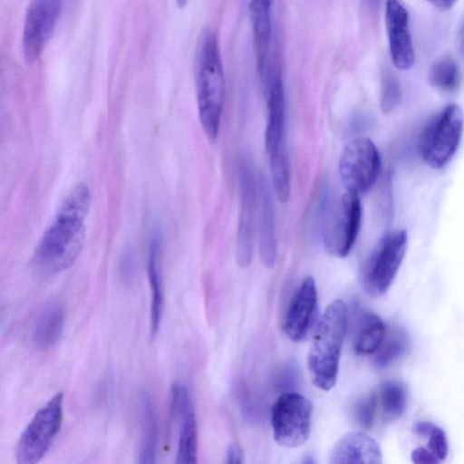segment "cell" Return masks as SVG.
<instances>
[{
    "mask_svg": "<svg viewBox=\"0 0 464 464\" xmlns=\"http://www.w3.org/2000/svg\"><path fill=\"white\" fill-rule=\"evenodd\" d=\"M90 205L91 193L85 184L76 185L68 193L32 256L35 272L53 276L75 262L83 246L84 220Z\"/></svg>",
    "mask_w": 464,
    "mask_h": 464,
    "instance_id": "1",
    "label": "cell"
},
{
    "mask_svg": "<svg viewBox=\"0 0 464 464\" xmlns=\"http://www.w3.org/2000/svg\"><path fill=\"white\" fill-rule=\"evenodd\" d=\"M196 90L198 117L206 135L218 137L226 93V81L217 34L201 33L195 55Z\"/></svg>",
    "mask_w": 464,
    "mask_h": 464,
    "instance_id": "2",
    "label": "cell"
},
{
    "mask_svg": "<svg viewBox=\"0 0 464 464\" xmlns=\"http://www.w3.org/2000/svg\"><path fill=\"white\" fill-rule=\"evenodd\" d=\"M347 323V305L336 299L328 304L316 325L307 368L313 384L319 390L330 391L336 383Z\"/></svg>",
    "mask_w": 464,
    "mask_h": 464,
    "instance_id": "3",
    "label": "cell"
},
{
    "mask_svg": "<svg viewBox=\"0 0 464 464\" xmlns=\"http://www.w3.org/2000/svg\"><path fill=\"white\" fill-rule=\"evenodd\" d=\"M464 117L457 104L447 105L430 119L419 137L422 160L433 169H442L452 159L461 140Z\"/></svg>",
    "mask_w": 464,
    "mask_h": 464,
    "instance_id": "4",
    "label": "cell"
},
{
    "mask_svg": "<svg viewBox=\"0 0 464 464\" xmlns=\"http://www.w3.org/2000/svg\"><path fill=\"white\" fill-rule=\"evenodd\" d=\"M407 244L405 230L392 232L378 243L361 271V284L368 295L378 297L388 291L403 261Z\"/></svg>",
    "mask_w": 464,
    "mask_h": 464,
    "instance_id": "5",
    "label": "cell"
},
{
    "mask_svg": "<svg viewBox=\"0 0 464 464\" xmlns=\"http://www.w3.org/2000/svg\"><path fill=\"white\" fill-rule=\"evenodd\" d=\"M313 405L304 395L286 392L278 396L271 411L274 440L285 448L303 445L309 438Z\"/></svg>",
    "mask_w": 464,
    "mask_h": 464,
    "instance_id": "6",
    "label": "cell"
},
{
    "mask_svg": "<svg viewBox=\"0 0 464 464\" xmlns=\"http://www.w3.org/2000/svg\"><path fill=\"white\" fill-rule=\"evenodd\" d=\"M63 420V393L50 399L33 417L22 432L16 446L20 464L38 462L48 451Z\"/></svg>",
    "mask_w": 464,
    "mask_h": 464,
    "instance_id": "7",
    "label": "cell"
},
{
    "mask_svg": "<svg viewBox=\"0 0 464 464\" xmlns=\"http://www.w3.org/2000/svg\"><path fill=\"white\" fill-rule=\"evenodd\" d=\"M362 219V205L358 194H342L329 210L324 229V244L335 257H345L358 236Z\"/></svg>",
    "mask_w": 464,
    "mask_h": 464,
    "instance_id": "8",
    "label": "cell"
},
{
    "mask_svg": "<svg viewBox=\"0 0 464 464\" xmlns=\"http://www.w3.org/2000/svg\"><path fill=\"white\" fill-rule=\"evenodd\" d=\"M380 169L379 151L366 137L352 140L341 154L339 174L347 191L356 194L367 191L375 182Z\"/></svg>",
    "mask_w": 464,
    "mask_h": 464,
    "instance_id": "9",
    "label": "cell"
},
{
    "mask_svg": "<svg viewBox=\"0 0 464 464\" xmlns=\"http://www.w3.org/2000/svg\"><path fill=\"white\" fill-rule=\"evenodd\" d=\"M63 0H33L28 6L23 31V53L28 63L41 56L60 17Z\"/></svg>",
    "mask_w": 464,
    "mask_h": 464,
    "instance_id": "10",
    "label": "cell"
},
{
    "mask_svg": "<svg viewBox=\"0 0 464 464\" xmlns=\"http://www.w3.org/2000/svg\"><path fill=\"white\" fill-rule=\"evenodd\" d=\"M240 211L237 235L236 258L238 266L246 267L254 251L256 181L253 169L243 160L239 167Z\"/></svg>",
    "mask_w": 464,
    "mask_h": 464,
    "instance_id": "11",
    "label": "cell"
},
{
    "mask_svg": "<svg viewBox=\"0 0 464 464\" xmlns=\"http://www.w3.org/2000/svg\"><path fill=\"white\" fill-rule=\"evenodd\" d=\"M169 413L172 419H179V433L176 462L196 463L198 452V428L195 411L187 387L175 382L170 388Z\"/></svg>",
    "mask_w": 464,
    "mask_h": 464,
    "instance_id": "12",
    "label": "cell"
},
{
    "mask_svg": "<svg viewBox=\"0 0 464 464\" xmlns=\"http://www.w3.org/2000/svg\"><path fill=\"white\" fill-rule=\"evenodd\" d=\"M267 121L265 146L268 158L285 152V102L281 73L278 70L265 74Z\"/></svg>",
    "mask_w": 464,
    "mask_h": 464,
    "instance_id": "13",
    "label": "cell"
},
{
    "mask_svg": "<svg viewBox=\"0 0 464 464\" xmlns=\"http://www.w3.org/2000/svg\"><path fill=\"white\" fill-rule=\"evenodd\" d=\"M385 25L393 64L401 70L411 68L415 53L410 34L409 15L399 0H386Z\"/></svg>",
    "mask_w": 464,
    "mask_h": 464,
    "instance_id": "14",
    "label": "cell"
},
{
    "mask_svg": "<svg viewBox=\"0 0 464 464\" xmlns=\"http://www.w3.org/2000/svg\"><path fill=\"white\" fill-rule=\"evenodd\" d=\"M318 296L316 285L307 276L294 293L285 319V332L293 342L303 341L310 332L316 315Z\"/></svg>",
    "mask_w": 464,
    "mask_h": 464,
    "instance_id": "15",
    "label": "cell"
},
{
    "mask_svg": "<svg viewBox=\"0 0 464 464\" xmlns=\"http://www.w3.org/2000/svg\"><path fill=\"white\" fill-rule=\"evenodd\" d=\"M329 462L332 464L382 462L378 442L363 431H350L342 436L333 447Z\"/></svg>",
    "mask_w": 464,
    "mask_h": 464,
    "instance_id": "16",
    "label": "cell"
},
{
    "mask_svg": "<svg viewBox=\"0 0 464 464\" xmlns=\"http://www.w3.org/2000/svg\"><path fill=\"white\" fill-rule=\"evenodd\" d=\"M272 0H251L250 18L257 66L262 74L266 70L272 35Z\"/></svg>",
    "mask_w": 464,
    "mask_h": 464,
    "instance_id": "17",
    "label": "cell"
},
{
    "mask_svg": "<svg viewBox=\"0 0 464 464\" xmlns=\"http://www.w3.org/2000/svg\"><path fill=\"white\" fill-rule=\"evenodd\" d=\"M64 324V312L58 304H46L37 314L31 332L34 346L47 350L60 339Z\"/></svg>",
    "mask_w": 464,
    "mask_h": 464,
    "instance_id": "18",
    "label": "cell"
},
{
    "mask_svg": "<svg viewBox=\"0 0 464 464\" xmlns=\"http://www.w3.org/2000/svg\"><path fill=\"white\" fill-rule=\"evenodd\" d=\"M140 463H154L158 447V420L154 401L150 393L143 391L140 396Z\"/></svg>",
    "mask_w": 464,
    "mask_h": 464,
    "instance_id": "19",
    "label": "cell"
},
{
    "mask_svg": "<svg viewBox=\"0 0 464 464\" xmlns=\"http://www.w3.org/2000/svg\"><path fill=\"white\" fill-rule=\"evenodd\" d=\"M386 326L375 314L359 310L355 317L353 348L360 355L373 354L382 343Z\"/></svg>",
    "mask_w": 464,
    "mask_h": 464,
    "instance_id": "20",
    "label": "cell"
},
{
    "mask_svg": "<svg viewBox=\"0 0 464 464\" xmlns=\"http://www.w3.org/2000/svg\"><path fill=\"white\" fill-rule=\"evenodd\" d=\"M258 242L260 258L263 265L266 267H272L276 258L274 208L269 187L265 181H263L261 186Z\"/></svg>",
    "mask_w": 464,
    "mask_h": 464,
    "instance_id": "21",
    "label": "cell"
},
{
    "mask_svg": "<svg viewBox=\"0 0 464 464\" xmlns=\"http://www.w3.org/2000/svg\"><path fill=\"white\" fill-rule=\"evenodd\" d=\"M372 393L375 398L377 411L378 410L381 411L384 420H396L405 412L408 392L403 382L396 380L385 381Z\"/></svg>",
    "mask_w": 464,
    "mask_h": 464,
    "instance_id": "22",
    "label": "cell"
},
{
    "mask_svg": "<svg viewBox=\"0 0 464 464\" xmlns=\"http://www.w3.org/2000/svg\"><path fill=\"white\" fill-rule=\"evenodd\" d=\"M148 275L151 290L150 333L155 335L160 328L164 306V293L160 269L159 267V240L150 243L148 260Z\"/></svg>",
    "mask_w": 464,
    "mask_h": 464,
    "instance_id": "23",
    "label": "cell"
},
{
    "mask_svg": "<svg viewBox=\"0 0 464 464\" xmlns=\"http://www.w3.org/2000/svg\"><path fill=\"white\" fill-rule=\"evenodd\" d=\"M410 348V338L401 327L393 326L386 330L379 348L372 354L376 366L385 368L403 356Z\"/></svg>",
    "mask_w": 464,
    "mask_h": 464,
    "instance_id": "24",
    "label": "cell"
},
{
    "mask_svg": "<svg viewBox=\"0 0 464 464\" xmlns=\"http://www.w3.org/2000/svg\"><path fill=\"white\" fill-rule=\"evenodd\" d=\"M460 79L459 65L450 57L438 60L431 66L429 72L430 84L447 92H455L459 86Z\"/></svg>",
    "mask_w": 464,
    "mask_h": 464,
    "instance_id": "25",
    "label": "cell"
},
{
    "mask_svg": "<svg viewBox=\"0 0 464 464\" xmlns=\"http://www.w3.org/2000/svg\"><path fill=\"white\" fill-rule=\"evenodd\" d=\"M401 101V88L396 77L387 72H384L381 82L380 106L383 112L393 111Z\"/></svg>",
    "mask_w": 464,
    "mask_h": 464,
    "instance_id": "26",
    "label": "cell"
},
{
    "mask_svg": "<svg viewBox=\"0 0 464 464\" xmlns=\"http://www.w3.org/2000/svg\"><path fill=\"white\" fill-rule=\"evenodd\" d=\"M377 406L373 393L359 399L354 404L353 416L356 422L363 429H370L374 422Z\"/></svg>",
    "mask_w": 464,
    "mask_h": 464,
    "instance_id": "27",
    "label": "cell"
},
{
    "mask_svg": "<svg viewBox=\"0 0 464 464\" xmlns=\"http://www.w3.org/2000/svg\"><path fill=\"white\" fill-rule=\"evenodd\" d=\"M427 438H429L427 448L440 461L444 460L449 452L448 440L445 431L440 427L434 425Z\"/></svg>",
    "mask_w": 464,
    "mask_h": 464,
    "instance_id": "28",
    "label": "cell"
},
{
    "mask_svg": "<svg viewBox=\"0 0 464 464\" xmlns=\"http://www.w3.org/2000/svg\"><path fill=\"white\" fill-rule=\"evenodd\" d=\"M120 272L122 280L127 283H132L136 276V263L134 255L131 251H126L120 262Z\"/></svg>",
    "mask_w": 464,
    "mask_h": 464,
    "instance_id": "29",
    "label": "cell"
},
{
    "mask_svg": "<svg viewBox=\"0 0 464 464\" xmlns=\"http://www.w3.org/2000/svg\"><path fill=\"white\" fill-rule=\"evenodd\" d=\"M411 458L415 464H438L440 462L427 447L414 449L411 451Z\"/></svg>",
    "mask_w": 464,
    "mask_h": 464,
    "instance_id": "30",
    "label": "cell"
},
{
    "mask_svg": "<svg viewBox=\"0 0 464 464\" xmlns=\"http://www.w3.org/2000/svg\"><path fill=\"white\" fill-rule=\"evenodd\" d=\"M226 462L229 464H239L243 462V453L237 443L228 446L226 453Z\"/></svg>",
    "mask_w": 464,
    "mask_h": 464,
    "instance_id": "31",
    "label": "cell"
},
{
    "mask_svg": "<svg viewBox=\"0 0 464 464\" xmlns=\"http://www.w3.org/2000/svg\"><path fill=\"white\" fill-rule=\"evenodd\" d=\"M435 424L430 421H419L413 426V432L417 436L427 437Z\"/></svg>",
    "mask_w": 464,
    "mask_h": 464,
    "instance_id": "32",
    "label": "cell"
},
{
    "mask_svg": "<svg viewBox=\"0 0 464 464\" xmlns=\"http://www.w3.org/2000/svg\"><path fill=\"white\" fill-rule=\"evenodd\" d=\"M431 5L441 10L450 9L458 0H427Z\"/></svg>",
    "mask_w": 464,
    "mask_h": 464,
    "instance_id": "33",
    "label": "cell"
},
{
    "mask_svg": "<svg viewBox=\"0 0 464 464\" xmlns=\"http://www.w3.org/2000/svg\"><path fill=\"white\" fill-rule=\"evenodd\" d=\"M458 47L461 56L464 58V17L458 33Z\"/></svg>",
    "mask_w": 464,
    "mask_h": 464,
    "instance_id": "34",
    "label": "cell"
},
{
    "mask_svg": "<svg viewBox=\"0 0 464 464\" xmlns=\"http://www.w3.org/2000/svg\"><path fill=\"white\" fill-rule=\"evenodd\" d=\"M188 0H176L179 7L182 8L186 5Z\"/></svg>",
    "mask_w": 464,
    "mask_h": 464,
    "instance_id": "35",
    "label": "cell"
}]
</instances>
